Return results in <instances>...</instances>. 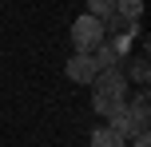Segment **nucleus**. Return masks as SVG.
Returning a JSON list of instances; mask_svg holds the SVG:
<instances>
[{"label":"nucleus","instance_id":"f257e3e1","mask_svg":"<svg viewBox=\"0 0 151 147\" xmlns=\"http://www.w3.org/2000/svg\"><path fill=\"white\" fill-rule=\"evenodd\" d=\"M91 84H96V95H91L96 115L111 119L119 108H127V76H123V68H104Z\"/></svg>","mask_w":151,"mask_h":147},{"label":"nucleus","instance_id":"f03ea898","mask_svg":"<svg viewBox=\"0 0 151 147\" xmlns=\"http://www.w3.org/2000/svg\"><path fill=\"white\" fill-rule=\"evenodd\" d=\"M99 40H104V20H96L91 12H83L80 20L72 24V44H76V52H91Z\"/></svg>","mask_w":151,"mask_h":147},{"label":"nucleus","instance_id":"7ed1b4c3","mask_svg":"<svg viewBox=\"0 0 151 147\" xmlns=\"http://www.w3.org/2000/svg\"><path fill=\"white\" fill-rule=\"evenodd\" d=\"M64 76L72 80V84H91V80L99 76V64L91 52H72L68 60H64Z\"/></svg>","mask_w":151,"mask_h":147},{"label":"nucleus","instance_id":"20e7f679","mask_svg":"<svg viewBox=\"0 0 151 147\" xmlns=\"http://www.w3.org/2000/svg\"><path fill=\"white\" fill-rule=\"evenodd\" d=\"M88 147H127V139H123L119 131H111V127H96Z\"/></svg>","mask_w":151,"mask_h":147},{"label":"nucleus","instance_id":"39448f33","mask_svg":"<svg viewBox=\"0 0 151 147\" xmlns=\"http://www.w3.org/2000/svg\"><path fill=\"white\" fill-rule=\"evenodd\" d=\"M123 76H131V80H135L139 87H143L147 80H151V68H147V56H135V60H131V68L123 72Z\"/></svg>","mask_w":151,"mask_h":147},{"label":"nucleus","instance_id":"423d86ee","mask_svg":"<svg viewBox=\"0 0 151 147\" xmlns=\"http://www.w3.org/2000/svg\"><path fill=\"white\" fill-rule=\"evenodd\" d=\"M115 16H123V20H139V16H143V0H115Z\"/></svg>","mask_w":151,"mask_h":147},{"label":"nucleus","instance_id":"0eeeda50","mask_svg":"<svg viewBox=\"0 0 151 147\" xmlns=\"http://www.w3.org/2000/svg\"><path fill=\"white\" fill-rule=\"evenodd\" d=\"M88 12L96 16V20H107V16L115 12V0H88Z\"/></svg>","mask_w":151,"mask_h":147},{"label":"nucleus","instance_id":"6e6552de","mask_svg":"<svg viewBox=\"0 0 151 147\" xmlns=\"http://www.w3.org/2000/svg\"><path fill=\"white\" fill-rule=\"evenodd\" d=\"M131 147H151V131H135L131 135Z\"/></svg>","mask_w":151,"mask_h":147}]
</instances>
